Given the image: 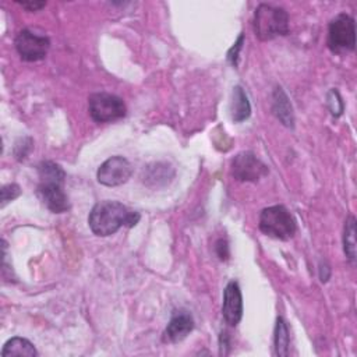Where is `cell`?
Masks as SVG:
<instances>
[{
    "mask_svg": "<svg viewBox=\"0 0 357 357\" xmlns=\"http://www.w3.org/2000/svg\"><path fill=\"white\" fill-rule=\"evenodd\" d=\"M1 356L3 357H10V356L35 357V356H38V351H36L35 346L28 339L15 336L6 342V344L1 349Z\"/></svg>",
    "mask_w": 357,
    "mask_h": 357,
    "instance_id": "cell-14",
    "label": "cell"
},
{
    "mask_svg": "<svg viewBox=\"0 0 357 357\" xmlns=\"http://www.w3.org/2000/svg\"><path fill=\"white\" fill-rule=\"evenodd\" d=\"M215 250H216L218 257H219L222 261H225V259L229 258V245H227V241H226V240H223V238L218 240V241H216V245H215Z\"/></svg>",
    "mask_w": 357,
    "mask_h": 357,
    "instance_id": "cell-20",
    "label": "cell"
},
{
    "mask_svg": "<svg viewBox=\"0 0 357 357\" xmlns=\"http://www.w3.org/2000/svg\"><path fill=\"white\" fill-rule=\"evenodd\" d=\"M14 43L18 54L25 61H39L45 59L50 47L49 38L38 35L31 29H22Z\"/></svg>",
    "mask_w": 357,
    "mask_h": 357,
    "instance_id": "cell-7",
    "label": "cell"
},
{
    "mask_svg": "<svg viewBox=\"0 0 357 357\" xmlns=\"http://www.w3.org/2000/svg\"><path fill=\"white\" fill-rule=\"evenodd\" d=\"M243 40H244V36H243V33L238 36V39H237V42L231 46V49L229 50V53H227V60L231 63V66H237V59H238V52H240V49H241V43H243Z\"/></svg>",
    "mask_w": 357,
    "mask_h": 357,
    "instance_id": "cell-19",
    "label": "cell"
},
{
    "mask_svg": "<svg viewBox=\"0 0 357 357\" xmlns=\"http://www.w3.org/2000/svg\"><path fill=\"white\" fill-rule=\"evenodd\" d=\"M275 353L278 356H287L289 354V331L283 318L276 319L275 326Z\"/></svg>",
    "mask_w": 357,
    "mask_h": 357,
    "instance_id": "cell-16",
    "label": "cell"
},
{
    "mask_svg": "<svg viewBox=\"0 0 357 357\" xmlns=\"http://www.w3.org/2000/svg\"><path fill=\"white\" fill-rule=\"evenodd\" d=\"M251 114V106L247 98V93L240 85H236L231 92V100H230V116L234 123L244 121Z\"/></svg>",
    "mask_w": 357,
    "mask_h": 357,
    "instance_id": "cell-13",
    "label": "cell"
},
{
    "mask_svg": "<svg viewBox=\"0 0 357 357\" xmlns=\"http://www.w3.org/2000/svg\"><path fill=\"white\" fill-rule=\"evenodd\" d=\"M326 102H328V107L331 110V113L335 116V117H339L343 112V100L339 95V92L336 89H331L328 92V96H326Z\"/></svg>",
    "mask_w": 357,
    "mask_h": 357,
    "instance_id": "cell-17",
    "label": "cell"
},
{
    "mask_svg": "<svg viewBox=\"0 0 357 357\" xmlns=\"http://www.w3.org/2000/svg\"><path fill=\"white\" fill-rule=\"evenodd\" d=\"M38 195L46 208L54 213L66 212L70 208V202L64 192V170L57 163L46 160L38 166Z\"/></svg>",
    "mask_w": 357,
    "mask_h": 357,
    "instance_id": "cell-2",
    "label": "cell"
},
{
    "mask_svg": "<svg viewBox=\"0 0 357 357\" xmlns=\"http://www.w3.org/2000/svg\"><path fill=\"white\" fill-rule=\"evenodd\" d=\"M132 173L130 162L123 156H112L105 160L96 173L98 181L107 187H116L124 184Z\"/></svg>",
    "mask_w": 357,
    "mask_h": 357,
    "instance_id": "cell-8",
    "label": "cell"
},
{
    "mask_svg": "<svg viewBox=\"0 0 357 357\" xmlns=\"http://www.w3.org/2000/svg\"><path fill=\"white\" fill-rule=\"evenodd\" d=\"M272 110L273 114L278 117V120L286 126V127H293L294 126V116H293V107L290 105V100L287 95L283 92L282 88H276L273 91V98H272Z\"/></svg>",
    "mask_w": 357,
    "mask_h": 357,
    "instance_id": "cell-12",
    "label": "cell"
},
{
    "mask_svg": "<svg viewBox=\"0 0 357 357\" xmlns=\"http://www.w3.org/2000/svg\"><path fill=\"white\" fill-rule=\"evenodd\" d=\"M343 250H344L347 259L351 264H354V261H356V219L351 215L344 222Z\"/></svg>",
    "mask_w": 357,
    "mask_h": 357,
    "instance_id": "cell-15",
    "label": "cell"
},
{
    "mask_svg": "<svg viewBox=\"0 0 357 357\" xmlns=\"http://www.w3.org/2000/svg\"><path fill=\"white\" fill-rule=\"evenodd\" d=\"M328 46L333 53L343 54L354 50L356 28L354 20L346 14H337L328 26Z\"/></svg>",
    "mask_w": 357,
    "mask_h": 357,
    "instance_id": "cell-5",
    "label": "cell"
},
{
    "mask_svg": "<svg viewBox=\"0 0 357 357\" xmlns=\"http://www.w3.org/2000/svg\"><path fill=\"white\" fill-rule=\"evenodd\" d=\"M21 194V190L17 184H7L1 187V206H4L7 202L13 201Z\"/></svg>",
    "mask_w": 357,
    "mask_h": 357,
    "instance_id": "cell-18",
    "label": "cell"
},
{
    "mask_svg": "<svg viewBox=\"0 0 357 357\" xmlns=\"http://www.w3.org/2000/svg\"><path fill=\"white\" fill-rule=\"evenodd\" d=\"M254 31L261 40H271L276 36L287 35L289 15L280 7L259 4L254 14Z\"/></svg>",
    "mask_w": 357,
    "mask_h": 357,
    "instance_id": "cell-3",
    "label": "cell"
},
{
    "mask_svg": "<svg viewBox=\"0 0 357 357\" xmlns=\"http://www.w3.org/2000/svg\"><path fill=\"white\" fill-rule=\"evenodd\" d=\"M20 4L28 11H38L46 6L45 1H20Z\"/></svg>",
    "mask_w": 357,
    "mask_h": 357,
    "instance_id": "cell-21",
    "label": "cell"
},
{
    "mask_svg": "<svg viewBox=\"0 0 357 357\" xmlns=\"http://www.w3.org/2000/svg\"><path fill=\"white\" fill-rule=\"evenodd\" d=\"M88 109L96 123H109L126 116V105L121 98L107 92L92 93L88 99Z\"/></svg>",
    "mask_w": 357,
    "mask_h": 357,
    "instance_id": "cell-6",
    "label": "cell"
},
{
    "mask_svg": "<svg viewBox=\"0 0 357 357\" xmlns=\"http://www.w3.org/2000/svg\"><path fill=\"white\" fill-rule=\"evenodd\" d=\"M222 314L225 321L230 326H236L243 317V297L237 282L231 280L227 283L223 291Z\"/></svg>",
    "mask_w": 357,
    "mask_h": 357,
    "instance_id": "cell-10",
    "label": "cell"
},
{
    "mask_svg": "<svg viewBox=\"0 0 357 357\" xmlns=\"http://www.w3.org/2000/svg\"><path fill=\"white\" fill-rule=\"evenodd\" d=\"M259 230L273 238L289 240L296 233V222L283 205L265 208L259 215Z\"/></svg>",
    "mask_w": 357,
    "mask_h": 357,
    "instance_id": "cell-4",
    "label": "cell"
},
{
    "mask_svg": "<svg viewBox=\"0 0 357 357\" xmlns=\"http://www.w3.org/2000/svg\"><path fill=\"white\" fill-rule=\"evenodd\" d=\"M231 173L240 181H258L268 174V167L252 152H240L231 160Z\"/></svg>",
    "mask_w": 357,
    "mask_h": 357,
    "instance_id": "cell-9",
    "label": "cell"
},
{
    "mask_svg": "<svg viewBox=\"0 0 357 357\" xmlns=\"http://www.w3.org/2000/svg\"><path fill=\"white\" fill-rule=\"evenodd\" d=\"M194 329V319L187 311H174L166 329L165 340L170 343L181 342Z\"/></svg>",
    "mask_w": 357,
    "mask_h": 357,
    "instance_id": "cell-11",
    "label": "cell"
},
{
    "mask_svg": "<svg viewBox=\"0 0 357 357\" xmlns=\"http://www.w3.org/2000/svg\"><path fill=\"white\" fill-rule=\"evenodd\" d=\"M139 213L128 209L117 201L98 202L88 216V223L93 234L106 237L114 234L120 227H134L139 220Z\"/></svg>",
    "mask_w": 357,
    "mask_h": 357,
    "instance_id": "cell-1",
    "label": "cell"
}]
</instances>
